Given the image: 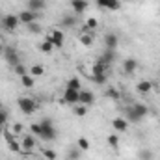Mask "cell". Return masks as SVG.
<instances>
[{
    "label": "cell",
    "instance_id": "30",
    "mask_svg": "<svg viewBox=\"0 0 160 160\" xmlns=\"http://www.w3.org/2000/svg\"><path fill=\"white\" fill-rule=\"evenodd\" d=\"M106 140H108V145H110V147L118 149V145H119V136H118V134H110Z\"/></svg>",
    "mask_w": 160,
    "mask_h": 160
},
{
    "label": "cell",
    "instance_id": "17",
    "mask_svg": "<svg viewBox=\"0 0 160 160\" xmlns=\"http://www.w3.org/2000/svg\"><path fill=\"white\" fill-rule=\"evenodd\" d=\"M21 84H22L26 89H32V88L36 86V78H34L32 75H28V73H26V75H22V77H21Z\"/></svg>",
    "mask_w": 160,
    "mask_h": 160
},
{
    "label": "cell",
    "instance_id": "15",
    "mask_svg": "<svg viewBox=\"0 0 160 160\" xmlns=\"http://www.w3.org/2000/svg\"><path fill=\"white\" fill-rule=\"evenodd\" d=\"M112 127H114L118 132H125V130L128 128V121L125 119V118H116V119L112 121Z\"/></svg>",
    "mask_w": 160,
    "mask_h": 160
},
{
    "label": "cell",
    "instance_id": "12",
    "mask_svg": "<svg viewBox=\"0 0 160 160\" xmlns=\"http://www.w3.org/2000/svg\"><path fill=\"white\" fill-rule=\"evenodd\" d=\"M136 69H138V62H136L134 58H127V60L123 62V73H125V75H132Z\"/></svg>",
    "mask_w": 160,
    "mask_h": 160
},
{
    "label": "cell",
    "instance_id": "20",
    "mask_svg": "<svg viewBox=\"0 0 160 160\" xmlns=\"http://www.w3.org/2000/svg\"><path fill=\"white\" fill-rule=\"evenodd\" d=\"M30 75H32L34 78H38V77H43V75H45V67H43L41 63H36V65H32V67H30Z\"/></svg>",
    "mask_w": 160,
    "mask_h": 160
},
{
    "label": "cell",
    "instance_id": "10",
    "mask_svg": "<svg viewBox=\"0 0 160 160\" xmlns=\"http://www.w3.org/2000/svg\"><path fill=\"white\" fill-rule=\"evenodd\" d=\"M118 45H119V38L114 32H110V34L104 36V47H106V50H116Z\"/></svg>",
    "mask_w": 160,
    "mask_h": 160
},
{
    "label": "cell",
    "instance_id": "33",
    "mask_svg": "<svg viewBox=\"0 0 160 160\" xmlns=\"http://www.w3.org/2000/svg\"><path fill=\"white\" fill-rule=\"evenodd\" d=\"M75 116H78V118H84L86 114H88V106H84V104H78V106H75Z\"/></svg>",
    "mask_w": 160,
    "mask_h": 160
},
{
    "label": "cell",
    "instance_id": "35",
    "mask_svg": "<svg viewBox=\"0 0 160 160\" xmlns=\"http://www.w3.org/2000/svg\"><path fill=\"white\" fill-rule=\"evenodd\" d=\"M2 134H4V138H6V142H8V143H11V142H15V140H17V138H15V134H13V130L4 128V132H2Z\"/></svg>",
    "mask_w": 160,
    "mask_h": 160
},
{
    "label": "cell",
    "instance_id": "6",
    "mask_svg": "<svg viewBox=\"0 0 160 160\" xmlns=\"http://www.w3.org/2000/svg\"><path fill=\"white\" fill-rule=\"evenodd\" d=\"M4 54H6V62H8L11 67H15V65L21 63V58H19V54H17V50H15L13 47H6V48H4Z\"/></svg>",
    "mask_w": 160,
    "mask_h": 160
},
{
    "label": "cell",
    "instance_id": "14",
    "mask_svg": "<svg viewBox=\"0 0 160 160\" xmlns=\"http://www.w3.org/2000/svg\"><path fill=\"white\" fill-rule=\"evenodd\" d=\"M151 89H153V82H151V80H140V82H138V86H136V91H138V93H142V95L149 93Z\"/></svg>",
    "mask_w": 160,
    "mask_h": 160
},
{
    "label": "cell",
    "instance_id": "1",
    "mask_svg": "<svg viewBox=\"0 0 160 160\" xmlns=\"http://www.w3.org/2000/svg\"><path fill=\"white\" fill-rule=\"evenodd\" d=\"M41 125V140H47V142H52V140H56V128H54V125H52V119H48V118H45V119L39 121Z\"/></svg>",
    "mask_w": 160,
    "mask_h": 160
},
{
    "label": "cell",
    "instance_id": "3",
    "mask_svg": "<svg viewBox=\"0 0 160 160\" xmlns=\"http://www.w3.org/2000/svg\"><path fill=\"white\" fill-rule=\"evenodd\" d=\"M21 147H22V153H24V155H30V153L38 147V140H36V136H34V134H26V136H22V138H21Z\"/></svg>",
    "mask_w": 160,
    "mask_h": 160
},
{
    "label": "cell",
    "instance_id": "16",
    "mask_svg": "<svg viewBox=\"0 0 160 160\" xmlns=\"http://www.w3.org/2000/svg\"><path fill=\"white\" fill-rule=\"evenodd\" d=\"M71 6H73L75 13H84L88 9V0H71Z\"/></svg>",
    "mask_w": 160,
    "mask_h": 160
},
{
    "label": "cell",
    "instance_id": "8",
    "mask_svg": "<svg viewBox=\"0 0 160 160\" xmlns=\"http://www.w3.org/2000/svg\"><path fill=\"white\" fill-rule=\"evenodd\" d=\"M95 102V95L89 91V89H80L78 95V104H84V106H89Z\"/></svg>",
    "mask_w": 160,
    "mask_h": 160
},
{
    "label": "cell",
    "instance_id": "43",
    "mask_svg": "<svg viewBox=\"0 0 160 160\" xmlns=\"http://www.w3.org/2000/svg\"><path fill=\"white\" fill-rule=\"evenodd\" d=\"M95 4H97L101 9H106V0H95Z\"/></svg>",
    "mask_w": 160,
    "mask_h": 160
},
{
    "label": "cell",
    "instance_id": "37",
    "mask_svg": "<svg viewBox=\"0 0 160 160\" xmlns=\"http://www.w3.org/2000/svg\"><path fill=\"white\" fill-rule=\"evenodd\" d=\"M106 78H108L106 75H93V82L99 84V86H104L106 84Z\"/></svg>",
    "mask_w": 160,
    "mask_h": 160
},
{
    "label": "cell",
    "instance_id": "24",
    "mask_svg": "<svg viewBox=\"0 0 160 160\" xmlns=\"http://www.w3.org/2000/svg\"><path fill=\"white\" fill-rule=\"evenodd\" d=\"M106 9H110V11L121 9V0H106Z\"/></svg>",
    "mask_w": 160,
    "mask_h": 160
},
{
    "label": "cell",
    "instance_id": "34",
    "mask_svg": "<svg viewBox=\"0 0 160 160\" xmlns=\"http://www.w3.org/2000/svg\"><path fill=\"white\" fill-rule=\"evenodd\" d=\"M26 28H28V32H30V34H41V26L38 24V21H36V22L26 24Z\"/></svg>",
    "mask_w": 160,
    "mask_h": 160
},
{
    "label": "cell",
    "instance_id": "38",
    "mask_svg": "<svg viewBox=\"0 0 160 160\" xmlns=\"http://www.w3.org/2000/svg\"><path fill=\"white\" fill-rule=\"evenodd\" d=\"M8 119H9V114H8V110H0V127H4L6 123H8Z\"/></svg>",
    "mask_w": 160,
    "mask_h": 160
},
{
    "label": "cell",
    "instance_id": "7",
    "mask_svg": "<svg viewBox=\"0 0 160 160\" xmlns=\"http://www.w3.org/2000/svg\"><path fill=\"white\" fill-rule=\"evenodd\" d=\"M19 21L21 24H30V22H36L38 21V11H32V9H24L19 13Z\"/></svg>",
    "mask_w": 160,
    "mask_h": 160
},
{
    "label": "cell",
    "instance_id": "4",
    "mask_svg": "<svg viewBox=\"0 0 160 160\" xmlns=\"http://www.w3.org/2000/svg\"><path fill=\"white\" fill-rule=\"evenodd\" d=\"M45 41H50L56 48H62L63 47V41H65V34L62 30H50V34L45 36Z\"/></svg>",
    "mask_w": 160,
    "mask_h": 160
},
{
    "label": "cell",
    "instance_id": "44",
    "mask_svg": "<svg viewBox=\"0 0 160 160\" xmlns=\"http://www.w3.org/2000/svg\"><path fill=\"white\" fill-rule=\"evenodd\" d=\"M2 132H4V127H0V134H2Z\"/></svg>",
    "mask_w": 160,
    "mask_h": 160
},
{
    "label": "cell",
    "instance_id": "39",
    "mask_svg": "<svg viewBox=\"0 0 160 160\" xmlns=\"http://www.w3.org/2000/svg\"><path fill=\"white\" fill-rule=\"evenodd\" d=\"M153 158V153L149 149H142L140 151V160H151Z\"/></svg>",
    "mask_w": 160,
    "mask_h": 160
},
{
    "label": "cell",
    "instance_id": "18",
    "mask_svg": "<svg viewBox=\"0 0 160 160\" xmlns=\"http://www.w3.org/2000/svg\"><path fill=\"white\" fill-rule=\"evenodd\" d=\"M78 41H80V45H84V47H91L93 45V36H89L88 32H82L78 36Z\"/></svg>",
    "mask_w": 160,
    "mask_h": 160
},
{
    "label": "cell",
    "instance_id": "26",
    "mask_svg": "<svg viewBox=\"0 0 160 160\" xmlns=\"http://www.w3.org/2000/svg\"><path fill=\"white\" fill-rule=\"evenodd\" d=\"M77 147H78L80 151H88V149H89V142H88V138L80 136L78 142H77Z\"/></svg>",
    "mask_w": 160,
    "mask_h": 160
},
{
    "label": "cell",
    "instance_id": "36",
    "mask_svg": "<svg viewBox=\"0 0 160 160\" xmlns=\"http://www.w3.org/2000/svg\"><path fill=\"white\" fill-rule=\"evenodd\" d=\"M30 132H32L34 136H38V138H39V136H41V125H39V123H32V125H30Z\"/></svg>",
    "mask_w": 160,
    "mask_h": 160
},
{
    "label": "cell",
    "instance_id": "42",
    "mask_svg": "<svg viewBox=\"0 0 160 160\" xmlns=\"http://www.w3.org/2000/svg\"><path fill=\"white\" fill-rule=\"evenodd\" d=\"M11 130H13V134H22V125L21 123H13Z\"/></svg>",
    "mask_w": 160,
    "mask_h": 160
},
{
    "label": "cell",
    "instance_id": "5",
    "mask_svg": "<svg viewBox=\"0 0 160 160\" xmlns=\"http://www.w3.org/2000/svg\"><path fill=\"white\" fill-rule=\"evenodd\" d=\"M2 24H4V28H6L8 32H13V30H17V26L21 24V21H19V15H13V13H8V15H4V19H2Z\"/></svg>",
    "mask_w": 160,
    "mask_h": 160
},
{
    "label": "cell",
    "instance_id": "21",
    "mask_svg": "<svg viewBox=\"0 0 160 160\" xmlns=\"http://www.w3.org/2000/svg\"><path fill=\"white\" fill-rule=\"evenodd\" d=\"M62 26H65V28H73V26H77V19H75L73 15H65V17L62 19Z\"/></svg>",
    "mask_w": 160,
    "mask_h": 160
},
{
    "label": "cell",
    "instance_id": "28",
    "mask_svg": "<svg viewBox=\"0 0 160 160\" xmlns=\"http://www.w3.org/2000/svg\"><path fill=\"white\" fill-rule=\"evenodd\" d=\"M80 157H82V151L78 147H73L69 151V155H67V160H80Z\"/></svg>",
    "mask_w": 160,
    "mask_h": 160
},
{
    "label": "cell",
    "instance_id": "41",
    "mask_svg": "<svg viewBox=\"0 0 160 160\" xmlns=\"http://www.w3.org/2000/svg\"><path fill=\"white\" fill-rule=\"evenodd\" d=\"M13 69H15V73H17L19 77H22V75H26V67H24L22 63H19V65H15Z\"/></svg>",
    "mask_w": 160,
    "mask_h": 160
},
{
    "label": "cell",
    "instance_id": "22",
    "mask_svg": "<svg viewBox=\"0 0 160 160\" xmlns=\"http://www.w3.org/2000/svg\"><path fill=\"white\" fill-rule=\"evenodd\" d=\"M132 108L138 112V116H142V118H145L147 114H149V108L145 106V104H142V102H136V104H132Z\"/></svg>",
    "mask_w": 160,
    "mask_h": 160
},
{
    "label": "cell",
    "instance_id": "13",
    "mask_svg": "<svg viewBox=\"0 0 160 160\" xmlns=\"http://www.w3.org/2000/svg\"><path fill=\"white\" fill-rule=\"evenodd\" d=\"M125 116H127L125 119L128 121V123H140V121L143 119L142 116H138V112H136V110H134L132 106H128V108H125Z\"/></svg>",
    "mask_w": 160,
    "mask_h": 160
},
{
    "label": "cell",
    "instance_id": "27",
    "mask_svg": "<svg viewBox=\"0 0 160 160\" xmlns=\"http://www.w3.org/2000/svg\"><path fill=\"white\" fill-rule=\"evenodd\" d=\"M67 88L80 91V89H82V88H80V78H78V77H73V78H69V82H67Z\"/></svg>",
    "mask_w": 160,
    "mask_h": 160
},
{
    "label": "cell",
    "instance_id": "19",
    "mask_svg": "<svg viewBox=\"0 0 160 160\" xmlns=\"http://www.w3.org/2000/svg\"><path fill=\"white\" fill-rule=\"evenodd\" d=\"M45 8V0H28V9L32 11H41Z\"/></svg>",
    "mask_w": 160,
    "mask_h": 160
},
{
    "label": "cell",
    "instance_id": "23",
    "mask_svg": "<svg viewBox=\"0 0 160 160\" xmlns=\"http://www.w3.org/2000/svg\"><path fill=\"white\" fill-rule=\"evenodd\" d=\"M54 48H56V47H54L50 41H43V43L39 45V50H41V52H45V54H50Z\"/></svg>",
    "mask_w": 160,
    "mask_h": 160
},
{
    "label": "cell",
    "instance_id": "25",
    "mask_svg": "<svg viewBox=\"0 0 160 160\" xmlns=\"http://www.w3.org/2000/svg\"><path fill=\"white\" fill-rule=\"evenodd\" d=\"M101 58H102L104 62H108V63L112 65V63H114V60H116V50H106V52H104V54H102Z\"/></svg>",
    "mask_w": 160,
    "mask_h": 160
},
{
    "label": "cell",
    "instance_id": "29",
    "mask_svg": "<svg viewBox=\"0 0 160 160\" xmlns=\"http://www.w3.org/2000/svg\"><path fill=\"white\" fill-rule=\"evenodd\" d=\"M106 97H110V99H114V101H119L121 93L116 89V88H108V89H106Z\"/></svg>",
    "mask_w": 160,
    "mask_h": 160
},
{
    "label": "cell",
    "instance_id": "40",
    "mask_svg": "<svg viewBox=\"0 0 160 160\" xmlns=\"http://www.w3.org/2000/svg\"><path fill=\"white\" fill-rule=\"evenodd\" d=\"M43 157L47 160H56V151H52V149H45L43 151Z\"/></svg>",
    "mask_w": 160,
    "mask_h": 160
},
{
    "label": "cell",
    "instance_id": "45",
    "mask_svg": "<svg viewBox=\"0 0 160 160\" xmlns=\"http://www.w3.org/2000/svg\"><path fill=\"white\" fill-rule=\"evenodd\" d=\"M0 110H2V101H0Z\"/></svg>",
    "mask_w": 160,
    "mask_h": 160
},
{
    "label": "cell",
    "instance_id": "9",
    "mask_svg": "<svg viewBox=\"0 0 160 160\" xmlns=\"http://www.w3.org/2000/svg\"><path fill=\"white\" fill-rule=\"evenodd\" d=\"M78 95H80V91L71 89V88H65V91H63V101L69 102V104H78Z\"/></svg>",
    "mask_w": 160,
    "mask_h": 160
},
{
    "label": "cell",
    "instance_id": "32",
    "mask_svg": "<svg viewBox=\"0 0 160 160\" xmlns=\"http://www.w3.org/2000/svg\"><path fill=\"white\" fill-rule=\"evenodd\" d=\"M8 145H9V151H13V153H22L21 140H15V142H11V143H8Z\"/></svg>",
    "mask_w": 160,
    "mask_h": 160
},
{
    "label": "cell",
    "instance_id": "31",
    "mask_svg": "<svg viewBox=\"0 0 160 160\" xmlns=\"http://www.w3.org/2000/svg\"><path fill=\"white\" fill-rule=\"evenodd\" d=\"M99 26V21L95 19V17H89V19H86V28L88 30H95Z\"/></svg>",
    "mask_w": 160,
    "mask_h": 160
},
{
    "label": "cell",
    "instance_id": "46",
    "mask_svg": "<svg viewBox=\"0 0 160 160\" xmlns=\"http://www.w3.org/2000/svg\"><path fill=\"white\" fill-rule=\"evenodd\" d=\"M2 50H4V48H2V45H0V52H2Z\"/></svg>",
    "mask_w": 160,
    "mask_h": 160
},
{
    "label": "cell",
    "instance_id": "2",
    "mask_svg": "<svg viewBox=\"0 0 160 160\" xmlns=\"http://www.w3.org/2000/svg\"><path fill=\"white\" fill-rule=\"evenodd\" d=\"M17 104H19V108H21V112H22L24 116H32V114L38 110V102H36L32 97H19Z\"/></svg>",
    "mask_w": 160,
    "mask_h": 160
},
{
    "label": "cell",
    "instance_id": "11",
    "mask_svg": "<svg viewBox=\"0 0 160 160\" xmlns=\"http://www.w3.org/2000/svg\"><path fill=\"white\" fill-rule=\"evenodd\" d=\"M108 69H110V63L104 62L102 58H99V60L95 62V65H93V75H106Z\"/></svg>",
    "mask_w": 160,
    "mask_h": 160
}]
</instances>
